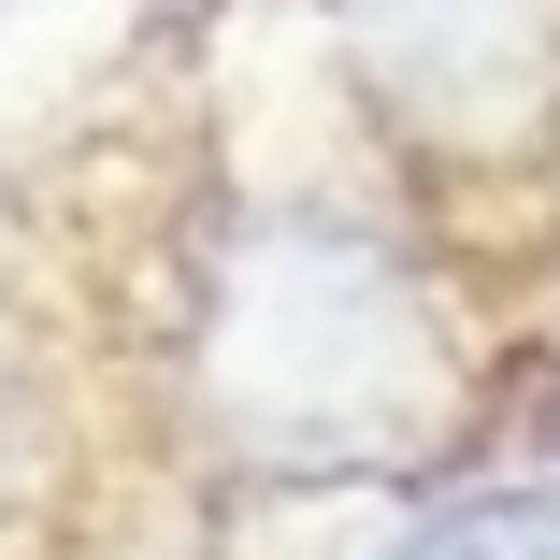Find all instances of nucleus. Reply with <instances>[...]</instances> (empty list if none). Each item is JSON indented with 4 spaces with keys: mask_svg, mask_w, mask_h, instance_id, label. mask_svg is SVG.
I'll return each instance as SVG.
<instances>
[{
    "mask_svg": "<svg viewBox=\"0 0 560 560\" xmlns=\"http://www.w3.org/2000/svg\"><path fill=\"white\" fill-rule=\"evenodd\" d=\"M173 417L231 475H374L460 417V330L402 231L346 201H245L187 259Z\"/></svg>",
    "mask_w": 560,
    "mask_h": 560,
    "instance_id": "1",
    "label": "nucleus"
},
{
    "mask_svg": "<svg viewBox=\"0 0 560 560\" xmlns=\"http://www.w3.org/2000/svg\"><path fill=\"white\" fill-rule=\"evenodd\" d=\"M30 445H44V402H30L15 360H0V517H15V489H30Z\"/></svg>",
    "mask_w": 560,
    "mask_h": 560,
    "instance_id": "4",
    "label": "nucleus"
},
{
    "mask_svg": "<svg viewBox=\"0 0 560 560\" xmlns=\"http://www.w3.org/2000/svg\"><path fill=\"white\" fill-rule=\"evenodd\" d=\"M374 130L445 173H517L560 144V0H316Z\"/></svg>",
    "mask_w": 560,
    "mask_h": 560,
    "instance_id": "2",
    "label": "nucleus"
},
{
    "mask_svg": "<svg viewBox=\"0 0 560 560\" xmlns=\"http://www.w3.org/2000/svg\"><path fill=\"white\" fill-rule=\"evenodd\" d=\"M374 560H560V489H445Z\"/></svg>",
    "mask_w": 560,
    "mask_h": 560,
    "instance_id": "3",
    "label": "nucleus"
}]
</instances>
